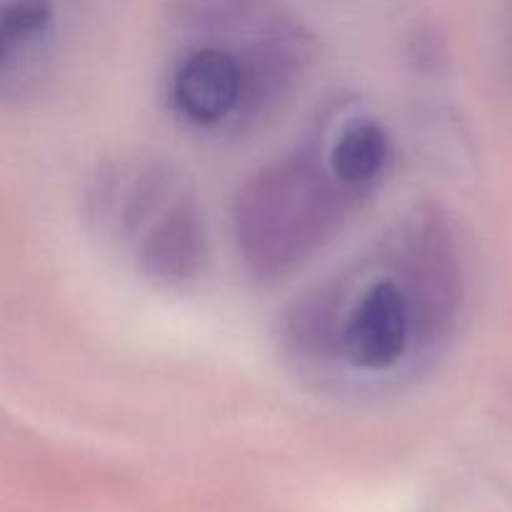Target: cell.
I'll return each mask as SVG.
<instances>
[{
  "instance_id": "obj_2",
  "label": "cell",
  "mask_w": 512,
  "mask_h": 512,
  "mask_svg": "<svg viewBox=\"0 0 512 512\" xmlns=\"http://www.w3.org/2000/svg\"><path fill=\"white\" fill-rule=\"evenodd\" d=\"M355 198L360 195L345 188L328 158L320 168L308 153H300V160H285L260 175L245 193L243 213H238L248 238L245 250L258 268H283L323 240L325 230Z\"/></svg>"
},
{
  "instance_id": "obj_5",
  "label": "cell",
  "mask_w": 512,
  "mask_h": 512,
  "mask_svg": "<svg viewBox=\"0 0 512 512\" xmlns=\"http://www.w3.org/2000/svg\"><path fill=\"white\" fill-rule=\"evenodd\" d=\"M55 13L50 0H13L5 5L0 20V73L3 90L15 78L40 75V58L48 55L53 40Z\"/></svg>"
},
{
  "instance_id": "obj_4",
  "label": "cell",
  "mask_w": 512,
  "mask_h": 512,
  "mask_svg": "<svg viewBox=\"0 0 512 512\" xmlns=\"http://www.w3.org/2000/svg\"><path fill=\"white\" fill-rule=\"evenodd\" d=\"M325 158L345 188L363 198L388 173L393 158L390 133L373 115H348L325 143Z\"/></svg>"
},
{
  "instance_id": "obj_1",
  "label": "cell",
  "mask_w": 512,
  "mask_h": 512,
  "mask_svg": "<svg viewBox=\"0 0 512 512\" xmlns=\"http://www.w3.org/2000/svg\"><path fill=\"white\" fill-rule=\"evenodd\" d=\"M88 215L150 278L180 285L203 270V215L183 178L165 163L135 158L100 170L88 193Z\"/></svg>"
},
{
  "instance_id": "obj_3",
  "label": "cell",
  "mask_w": 512,
  "mask_h": 512,
  "mask_svg": "<svg viewBox=\"0 0 512 512\" xmlns=\"http://www.w3.org/2000/svg\"><path fill=\"white\" fill-rule=\"evenodd\" d=\"M415 333L418 315L410 290L395 278L368 280L335 330L338 358L363 375L393 373L413 350Z\"/></svg>"
}]
</instances>
